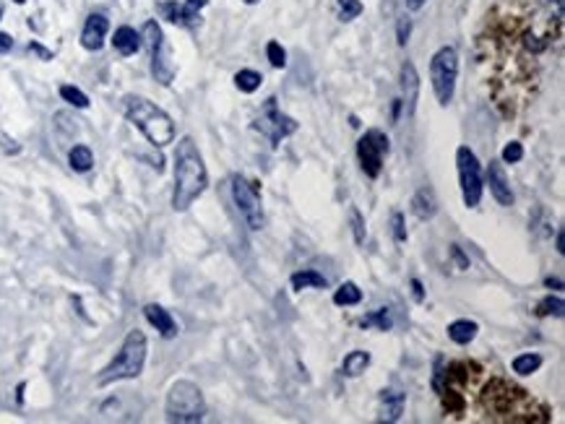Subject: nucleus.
I'll use <instances>...</instances> for the list:
<instances>
[{
  "label": "nucleus",
  "mask_w": 565,
  "mask_h": 424,
  "mask_svg": "<svg viewBox=\"0 0 565 424\" xmlns=\"http://www.w3.org/2000/svg\"><path fill=\"white\" fill-rule=\"evenodd\" d=\"M146 336L141 330H131L125 336L123 346L115 354V359L107 365L99 375H96V386H110V383H117V380H133L144 372L146 365Z\"/></svg>",
  "instance_id": "4"
},
{
  "label": "nucleus",
  "mask_w": 565,
  "mask_h": 424,
  "mask_svg": "<svg viewBox=\"0 0 565 424\" xmlns=\"http://www.w3.org/2000/svg\"><path fill=\"white\" fill-rule=\"evenodd\" d=\"M360 326H362V328H370V326H375L378 330H391L393 328L391 310H388V307H381V310H375V312H367L362 321H360Z\"/></svg>",
  "instance_id": "26"
},
{
  "label": "nucleus",
  "mask_w": 565,
  "mask_h": 424,
  "mask_svg": "<svg viewBox=\"0 0 565 424\" xmlns=\"http://www.w3.org/2000/svg\"><path fill=\"white\" fill-rule=\"evenodd\" d=\"M409 29H412V24H409V19H402L399 21V45H406V37H409Z\"/></svg>",
  "instance_id": "38"
},
{
  "label": "nucleus",
  "mask_w": 565,
  "mask_h": 424,
  "mask_svg": "<svg viewBox=\"0 0 565 424\" xmlns=\"http://www.w3.org/2000/svg\"><path fill=\"white\" fill-rule=\"evenodd\" d=\"M399 81H402V104L406 107V115L412 117L417 112V99H420V75H417V68H414L412 60H406L402 66V73H399Z\"/></svg>",
  "instance_id": "12"
},
{
  "label": "nucleus",
  "mask_w": 565,
  "mask_h": 424,
  "mask_svg": "<svg viewBox=\"0 0 565 424\" xmlns=\"http://www.w3.org/2000/svg\"><path fill=\"white\" fill-rule=\"evenodd\" d=\"M349 221H352L355 242H357V245H362V242H365V219H362V214H360V208H357V206L349 208Z\"/></svg>",
  "instance_id": "32"
},
{
  "label": "nucleus",
  "mask_w": 565,
  "mask_h": 424,
  "mask_svg": "<svg viewBox=\"0 0 565 424\" xmlns=\"http://www.w3.org/2000/svg\"><path fill=\"white\" fill-rule=\"evenodd\" d=\"M404 406H406V393H402V390H393V388H388V390H383L381 393V419L383 422H399L404 414Z\"/></svg>",
  "instance_id": "17"
},
{
  "label": "nucleus",
  "mask_w": 565,
  "mask_h": 424,
  "mask_svg": "<svg viewBox=\"0 0 565 424\" xmlns=\"http://www.w3.org/2000/svg\"><path fill=\"white\" fill-rule=\"evenodd\" d=\"M289 286L295 289V292H302V289H326L328 282L323 274H318L313 268H305V271H298V274H292L289 279Z\"/></svg>",
  "instance_id": "20"
},
{
  "label": "nucleus",
  "mask_w": 565,
  "mask_h": 424,
  "mask_svg": "<svg viewBox=\"0 0 565 424\" xmlns=\"http://www.w3.org/2000/svg\"><path fill=\"white\" fill-rule=\"evenodd\" d=\"M391 226H393V240H396V242H406V226H404L402 211H396L391 217Z\"/></svg>",
  "instance_id": "35"
},
{
  "label": "nucleus",
  "mask_w": 565,
  "mask_h": 424,
  "mask_svg": "<svg viewBox=\"0 0 565 424\" xmlns=\"http://www.w3.org/2000/svg\"><path fill=\"white\" fill-rule=\"evenodd\" d=\"M388 149H391V141H388V136H386L383 131H378V128L367 131L362 138L357 141V159H360V167H362V172L370 180L381 177L383 159H386V154H388Z\"/></svg>",
  "instance_id": "11"
},
{
  "label": "nucleus",
  "mask_w": 565,
  "mask_h": 424,
  "mask_svg": "<svg viewBox=\"0 0 565 424\" xmlns=\"http://www.w3.org/2000/svg\"><path fill=\"white\" fill-rule=\"evenodd\" d=\"M555 250L560 255L565 253V247H563V229H560V232H557V237H555Z\"/></svg>",
  "instance_id": "46"
},
{
  "label": "nucleus",
  "mask_w": 565,
  "mask_h": 424,
  "mask_svg": "<svg viewBox=\"0 0 565 424\" xmlns=\"http://www.w3.org/2000/svg\"><path fill=\"white\" fill-rule=\"evenodd\" d=\"M159 10H162V16L167 21H173V24H180V27H198L201 24V13L198 10L188 8V6H180V3H175V0H164L159 3Z\"/></svg>",
  "instance_id": "16"
},
{
  "label": "nucleus",
  "mask_w": 565,
  "mask_h": 424,
  "mask_svg": "<svg viewBox=\"0 0 565 424\" xmlns=\"http://www.w3.org/2000/svg\"><path fill=\"white\" fill-rule=\"evenodd\" d=\"M0 19H3V6H0Z\"/></svg>",
  "instance_id": "49"
},
{
  "label": "nucleus",
  "mask_w": 565,
  "mask_h": 424,
  "mask_svg": "<svg viewBox=\"0 0 565 424\" xmlns=\"http://www.w3.org/2000/svg\"><path fill=\"white\" fill-rule=\"evenodd\" d=\"M539 367H542V357H539V354H531V351L513 359V372H518V375H531V372H536Z\"/></svg>",
  "instance_id": "28"
},
{
  "label": "nucleus",
  "mask_w": 565,
  "mask_h": 424,
  "mask_svg": "<svg viewBox=\"0 0 565 424\" xmlns=\"http://www.w3.org/2000/svg\"><path fill=\"white\" fill-rule=\"evenodd\" d=\"M545 286H550V289H563V279H545Z\"/></svg>",
  "instance_id": "44"
},
{
  "label": "nucleus",
  "mask_w": 565,
  "mask_h": 424,
  "mask_svg": "<svg viewBox=\"0 0 565 424\" xmlns=\"http://www.w3.org/2000/svg\"><path fill=\"white\" fill-rule=\"evenodd\" d=\"M112 45L120 55H135L138 50H141V34L135 31L133 27H120L115 31V37H112Z\"/></svg>",
  "instance_id": "19"
},
{
  "label": "nucleus",
  "mask_w": 565,
  "mask_h": 424,
  "mask_svg": "<svg viewBox=\"0 0 565 424\" xmlns=\"http://www.w3.org/2000/svg\"><path fill=\"white\" fill-rule=\"evenodd\" d=\"M367 367H370V354L362 349H355V351H349L344 357V362H342V375L360 377Z\"/></svg>",
  "instance_id": "21"
},
{
  "label": "nucleus",
  "mask_w": 565,
  "mask_h": 424,
  "mask_svg": "<svg viewBox=\"0 0 565 424\" xmlns=\"http://www.w3.org/2000/svg\"><path fill=\"white\" fill-rule=\"evenodd\" d=\"M0 149L6 151V154H19L21 146H19V143H16V141H13V138H8L6 133H0Z\"/></svg>",
  "instance_id": "37"
},
{
  "label": "nucleus",
  "mask_w": 565,
  "mask_h": 424,
  "mask_svg": "<svg viewBox=\"0 0 565 424\" xmlns=\"http://www.w3.org/2000/svg\"><path fill=\"white\" fill-rule=\"evenodd\" d=\"M144 318L152 323L154 328L159 330L162 339H175V336H177V323H175V318L170 315V310H164L162 305H156V302L146 305Z\"/></svg>",
  "instance_id": "15"
},
{
  "label": "nucleus",
  "mask_w": 565,
  "mask_h": 424,
  "mask_svg": "<svg viewBox=\"0 0 565 424\" xmlns=\"http://www.w3.org/2000/svg\"><path fill=\"white\" fill-rule=\"evenodd\" d=\"M206 185H209V172H206L201 151L191 136H182L175 146V211H188L193 206V200L203 196Z\"/></svg>",
  "instance_id": "2"
},
{
  "label": "nucleus",
  "mask_w": 565,
  "mask_h": 424,
  "mask_svg": "<svg viewBox=\"0 0 565 424\" xmlns=\"http://www.w3.org/2000/svg\"><path fill=\"white\" fill-rule=\"evenodd\" d=\"M263 84V75L258 71H250V68H242L235 73V86H237L240 92H245V94H253L256 89H261Z\"/></svg>",
  "instance_id": "25"
},
{
  "label": "nucleus",
  "mask_w": 565,
  "mask_h": 424,
  "mask_svg": "<svg viewBox=\"0 0 565 424\" xmlns=\"http://www.w3.org/2000/svg\"><path fill=\"white\" fill-rule=\"evenodd\" d=\"M563 312H565V302L560 300V297H552V294L536 305V315H539V318H550V315L563 318Z\"/></svg>",
  "instance_id": "27"
},
{
  "label": "nucleus",
  "mask_w": 565,
  "mask_h": 424,
  "mask_svg": "<svg viewBox=\"0 0 565 424\" xmlns=\"http://www.w3.org/2000/svg\"><path fill=\"white\" fill-rule=\"evenodd\" d=\"M185 6H188V8H193V10H201V8H206V6H209V0H185Z\"/></svg>",
  "instance_id": "42"
},
{
  "label": "nucleus",
  "mask_w": 565,
  "mask_h": 424,
  "mask_svg": "<svg viewBox=\"0 0 565 424\" xmlns=\"http://www.w3.org/2000/svg\"><path fill=\"white\" fill-rule=\"evenodd\" d=\"M456 78H459V52L456 47H441L430 60V81L432 92L441 107H448L456 94Z\"/></svg>",
  "instance_id": "6"
},
{
  "label": "nucleus",
  "mask_w": 565,
  "mask_h": 424,
  "mask_svg": "<svg viewBox=\"0 0 565 424\" xmlns=\"http://www.w3.org/2000/svg\"><path fill=\"white\" fill-rule=\"evenodd\" d=\"M479 326L474 321H467V318H461V321H453L448 326V336L453 344H459V346H467L469 341H474L477 336Z\"/></svg>",
  "instance_id": "22"
},
{
  "label": "nucleus",
  "mask_w": 565,
  "mask_h": 424,
  "mask_svg": "<svg viewBox=\"0 0 565 424\" xmlns=\"http://www.w3.org/2000/svg\"><path fill=\"white\" fill-rule=\"evenodd\" d=\"M123 110L125 117L146 136V141L162 149L175 141V123L173 117L164 112L162 107H156L152 99L138 94H125L123 96Z\"/></svg>",
  "instance_id": "3"
},
{
  "label": "nucleus",
  "mask_w": 565,
  "mask_h": 424,
  "mask_svg": "<svg viewBox=\"0 0 565 424\" xmlns=\"http://www.w3.org/2000/svg\"><path fill=\"white\" fill-rule=\"evenodd\" d=\"M60 96H63L71 107H76V110H87L89 107V96L84 94L81 89H76V86H60Z\"/></svg>",
  "instance_id": "29"
},
{
  "label": "nucleus",
  "mask_w": 565,
  "mask_h": 424,
  "mask_svg": "<svg viewBox=\"0 0 565 424\" xmlns=\"http://www.w3.org/2000/svg\"><path fill=\"white\" fill-rule=\"evenodd\" d=\"M521 159H524V146L518 141H511L506 149H503V161H506V164H516V161Z\"/></svg>",
  "instance_id": "34"
},
{
  "label": "nucleus",
  "mask_w": 565,
  "mask_h": 424,
  "mask_svg": "<svg viewBox=\"0 0 565 424\" xmlns=\"http://www.w3.org/2000/svg\"><path fill=\"white\" fill-rule=\"evenodd\" d=\"M230 190H232V200L237 211L242 214L245 224L258 232L266 217H263V203H261V185L253 182V180L242 177V175H232L230 177Z\"/></svg>",
  "instance_id": "7"
},
{
  "label": "nucleus",
  "mask_w": 565,
  "mask_h": 424,
  "mask_svg": "<svg viewBox=\"0 0 565 424\" xmlns=\"http://www.w3.org/2000/svg\"><path fill=\"white\" fill-rule=\"evenodd\" d=\"M29 50H31V52H34V55H39V57H42V60H52V52H50L47 47H42V45H39V42H31V45H29Z\"/></svg>",
  "instance_id": "39"
},
{
  "label": "nucleus",
  "mask_w": 565,
  "mask_h": 424,
  "mask_svg": "<svg viewBox=\"0 0 565 424\" xmlns=\"http://www.w3.org/2000/svg\"><path fill=\"white\" fill-rule=\"evenodd\" d=\"M250 128H253V131L263 133L268 141H271V146L277 149L284 138H289L292 133H298L300 125H298V120H295V117H289V115H284L281 110H279L277 96H268L266 104H263V110H261V115L253 120V125H250Z\"/></svg>",
  "instance_id": "8"
},
{
  "label": "nucleus",
  "mask_w": 565,
  "mask_h": 424,
  "mask_svg": "<svg viewBox=\"0 0 565 424\" xmlns=\"http://www.w3.org/2000/svg\"><path fill=\"white\" fill-rule=\"evenodd\" d=\"M443 365H446V357L438 354L435 362H432V390H435V393L443 390V377H446V367H443Z\"/></svg>",
  "instance_id": "33"
},
{
  "label": "nucleus",
  "mask_w": 565,
  "mask_h": 424,
  "mask_svg": "<svg viewBox=\"0 0 565 424\" xmlns=\"http://www.w3.org/2000/svg\"><path fill=\"white\" fill-rule=\"evenodd\" d=\"M412 214L420 219V221H430V219L438 214V198H435L432 188H420L417 193H414Z\"/></svg>",
  "instance_id": "18"
},
{
  "label": "nucleus",
  "mask_w": 565,
  "mask_h": 424,
  "mask_svg": "<svg viewBox=\"0 0 565 424\" xmlns=\"http://www.w3.org/2000/svg\"><path fill=\"white\" fill-rule=\"evenodd\" d=\"M456 170H459V185H461V196H464V206L467 208H477L482 200V170H479V159L477 154L469 146H459L456 151Z\"/></svg>",
  "instance_id": "9"
},
{
  "label": "nucleus",
  "mask_w": 565,
  "mask_h": 424,
  "mask_svg": "<svg viewBox=\"0 0 565 424\" xmlns=\"http://www.w3.org/2000/svg\"><path fill=\"white\" fill-rule=\"evenodd\" d=\"M362 302V292L355 282H344L339 289L334 292V305L339 307H352V305H360Z\"/></svg>",
  "instance_id": "24"
},
{
  "label": "nucleus",
  "mask_w": 565,
  "mask_h": 424,
  "mask_svg": "<svg viewBox=\"0 0 565 424\" xmlns=\"http://www.w3.org/2000/svg\"><path fill=\"white\" fill-rule=\"evenodd\" d=\"M107 29H110V19L102 16V13H91L84 24V31H81V45L84 50H96L105 47V37H107Z\"/></svg>",
  "instance_id": "13"
},
{
  "label": "nucleus",
  "mask_w": 565,
  "mask_h": 424,
  "mask_svg": "<svg viewBox=\"0 0 565 424\" xmlns=\"http://www.w3.org/2000/svg\"><path fill=\"white\" fill-rule=\"evenodd\" d=\"M10 47H13V39H10V34L0 31V52H8Z\"/></svg>",
  "instance_id": "41"
},
{
  "label": "nucleus",
  "mask_w": 565,
  "mask_h": 424,
  "mask_svg": "<svg viewBox=\"0 0 565 424\" xmlns=\"http://www.w3.org/2000/svg\"><path fill=\"white\" fill-rule=\"evenodd\" d=\"M412 292H414V300L425 302V286H422L420 279H412Z\"/></svg>",
  "instance_id": "40"
},
{
  "label": "nucleus",
  "mask_w": 565,
  "mask_h": 424,
  "mask_svg": "<svg viewBox=\"0 0 565 424\" xmlns=\"http://www.w3.org/2000/svg\"><path fill=\"white\" fill-rule=\"evenodd\" d=\"M425 3H427V0H406V8H409V10H420Z\"/></svg>",
  "instance_id": "45"
},
{
  "label": "nucleus",
  "mask_w": 565,
  "mask_h": 424,
  "mask_svg": "<svg viewBox=\"0 0 565 424\" xmlns=\"http://www.w3.org/2000/svg\"><path fill=\"white\" fill-rule=\"evenodd\" d=\"M448 253H450V258L456 261V268H459V271H467V268H469V258L464 255V250H461L459 245H450Z\"/></svg>",
  "instance_id": "36"
},
{
  "label": "nucleus",
  "mask_w": 565,
  "mask_h": 424,
  "mask_svg": "<svg viewBox=\"0 0 565 424\" xmlns=\"http://www.w3.org/2000/svg\"><path fill=\"white\" fill-rule=\"evenodd\" d=\"M167 422L177 424H196L206 414V401H203L201 388L191 380H177L167 390V404H164Z\"/></svg>",
  "instance_id": "5"
},
{
  "label": "nucleus",
  "mask_w": 565,
  "mask_h": 424,
  "mask_svg": "<svg viewBox=\"0 0 565 424\" xmlns=\"http://www.w3.org/2000/svg\"><path fill=\"white\" fill-rule=\"evenodd\" d=\"M339 6H342V10H339V19L342 21H355L362 13V3L360 0H339Z\"/></svg>",
  "instance_id": "31"
},
{
  "label": "nucleus",
  "mask_w": 565,
  "mask_h": 424,
  "mask_svg": "<svg viewBox=\"0 0 565 424\" xmlns=\"http://www.w3.org/2000/svg\"><path fill=\"white\" fill-rule=\"evenodd\" d=\"M144 39L149 45V52H152V75L162 86H170L175 78V63L173 55H170V47H167V39L162 34V27L154 19L144 24Z\"/></svg>",
  "instance_id": "10"
},
{
  "label": "nucleus",
  "mask_w": 565,
  "mask_h": 424,
  "mask_svg": "<svg viewBox=\"0 0 565 424\" xmlns=\"http://www.w3.org/2000/svg\"><path fill=\"white\" fill-rule=\"evenodd\" d=\"M402 99H393V110H391V120L393 123H396V120H399V115H402Z\"/></svg>",
  "instance_id": "43"
},
{
  "label": "nucleus",
  "mask_w": 565,
  "mask_h": 424,
  "mask_svg": "<svg viewBox=\"0 0 565 424\" xmlns=\"http://www.w3.org/2000/svg\"><path fill=\"white\" fill-rule=\"evenodd\" d=\"M245 3H248V6H256V3H261V0H245Z\"/></svg>",
  "instance_id": "47"
},
{
  "label": "nucleus",
  "mask_w": 565,
  "mask_h": 424,
  "mask_svg": "<svg viewBox=\"0 0 565 424\" xmlns=\"http://www.w3.org/2000/svg\"><path fill=\"white\" fill-rule=\"evenodd\" d=\"M487 185L492 198L498 200L500 206H513V190L508 185L506 170H503L500 161H490L487 164Z\"/></svg>",
  "instance_id": "14"
},
{
  "label": "nucleus",
  "mask_w": 565,
  "mask_h": 424,
  "mask_svg": "<svg viewBox=\"0 0 565 424\" xmlns=\"http://www.w3.org/2000/svg\"><path fill=\"white\" fill-rule=\"evenodd\" d=\"M68 164L73 167V172H89L94 167V154H91L89 146L78 143V146H73L71 154H68Z\"/></svg>",
  "instance_id": "23"
},
{
  "label": "nucleus",
  "mask_w": 565,
  "mask_h": 424,
  "mask_svg": "<svg viewBox=\"0 0 565 424\" xmlns=\"http://www.w3.org/2000/svg\"><path fill=\"white\" fill-rule=\"evenodd\" d=\"M13 3H19V6H21V3H27V0H13Z\"/></svg>",
  "instance_id": "48"
},
{
  "label": "nucleus",
  "mask_w": 565,
  "mask_h": 424,
  "mask_svg": "<svg viewBox=\"0 0 565 424\" xmlns=\"http://www.w3.org/2000/svg\"><path fill=\"white\" fill-rule=\"evenodd\" d=\"M266 55H268V63L274 68H284L287 66V52L284 47L279 45V42H268L266 45Z\"/></svg>",
  "instance_id": "30"
},
{
  "label": "nucleus",
  "mask_w": 565,
  "mask_h": 424,
  "mask_svg": "<svg viewBox=\"0 0 565 424\" xmlns=\"http://www.w3.org/2000/svg\"><path fill=\"white\" fill-rule=\"evenodd\" d=\"M482 406L490 419H498V422H547L550 419L547 406L534 409V401L527 390L508 380H492L482 393Z\"/></svg>",
  "instance_id": "1"
}]
</instances>
